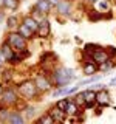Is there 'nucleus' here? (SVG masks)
Masks as SVG:
<instances>
[{
	"label": "nucleus",
	"instance_id": "33",
	"mask_svg": "<svg viewBox=\"0 0 116 124\" xmlns=\"http://www.w3.org/2000/svg\"><path fill=\"white\" fill-rule=\"evenodd\" d=\"M6 13H5V9H0V23H3L5 22V19H6Z\"/></svg>",
	"mask_w": 116,
	"mask_h": 124
},
{
	"label": "nucleus",
	"instance_id": "26",
	"mask_svg": "<svg viewBox=\"0 0 116 124\" xmlns=\"http://www.w3.org/2000/svg\"><path fill=\"white\" fill-rule=\"evenodd\" d=\"M82 110H84V108H82V107H79L73 99L68 102L67 108H65V112H67V115H68V116H76L77 113H79V112H82Z\"/></svg>",
	"mask_w": 116,
	"mask_h": 124
},
{
	"label": "nucleus",
	"instance_id": "22",
	"mask_svg": "<svg viewBox=\"0 0 116 124\" xmlns=\"http://www.w3.org/2000/svg\"><path fill=\"white\" fill-rule=\"evenodd\" d=\"M33 123H40V124H54L56 121L53 119V116L50 115V112L48 110H45V112H42L40 115H37L36 118H34V121Z\"/></svg>",
	"mask_w": 116,
	"mask_h": 124
},
{
	"label": "nucleus",
	"instance_id": "16",
	"mask_svg": "<svg viewBox=\"0 0 116 124\" xmlns=\"http://www.w3.org/2000/svg\"><path fill=\"white\" fill-rule=\"evenodd\" d=\"M26 119L23 116V112L19 110V108H11L9 118H8V123L9 124H23Z\"/></svg>",
	"mask_w": 116,
	"mask_h": 124
},
{
	"label": "nucleus",
	"instance_id": "17",
	"mask_svg": "<svg viewBox=\"0 0 116 124\" xmlns=\"http://www.w3.org/2000/svg\"><path fill=\"white\" fill-rule=\"evenodd\" d=\"M102 76H104L102 73H96V75H91V76H85L82 81L77 79L76 85H77V87H85V85H91V84H94V82H99Z\"/></svg>",
	"mask_w": 116,
	"mask_h": 124
},
{
	"label": "nucleus",
	"instance_id": "39",
	"mask_svg": "<svg viewBox=\"0 0 116 124\" xmlns=\"http://www.w3.org/2000/svg\"><path fill=\"white\" fill-rule=\"evenodd\" d=\"M59 2H60V0H50V3H51L53 6H56V5H57V3H59Z\"/></svg>",
	"mask_w": 116,
	"mask_h": 124
},
{
	"label": "nucleus",
	"instance_id": "2",
	"mask_svg": "<svg viewBox=\"0 0 116 124\" xmlns=\"http://www.w3.org/2000/svg\"><path fill=\"white\" fill-rule=\"evenodd\" d=\"M76 79H77V76H76L74 70L70 67L57 64L51 70V81H53L54 87H65V85H70Z\"/></svg>",
	"mask_w": 116,
	"mask_h": 124
},
{
	"label": "nucleus",
	"instance_id": "8",
	"mask_svg": "<svg viewBox=\"0 0 116 124\" xmlns=\"http://www.w3.org/2000/svg\"><path fill=\"white\" fill-rule=\"evenodd\" d=\"M96 104L104 108L107 107H111V95H110V90H108V87H102L98 90V95H96Z\"/></svg>",
	"mask_w": 116,
	"mask_h": 124
},
{
	"label": "nucleus",
	"instance_id": "30",
	"mask_svg": "<svg viewBox=\"0 0 116 124\" xmlns=\"http://www.w3.org/2000/svg\"><path fill=\"white\" fill-rule=\"evenodd\" d=\"M73 101H74V102H76L79 107H82V108H84V106H85V98H84L82 90H77L74 95H73Z\"/></svg>",
	"mask_w": 116,
	"mask_h": 124
},
{
	"label": "nucleus",
	"instance_id": "38",
	"mask_svg": "<svg viewBox=\"0 0 116 124\" xmlns=\"http://www.w3.org/2000/svg\"><path fill=\"white\" fill-rule=\"evenodd\" d=\"M3 90H5V84H3L2 81H0V95L3 93Z\"/></svg>",
	"mask_w": 116,
	"mask_h": 124
},
{
	"label": "nucleus",
	"instance_id": "1",
	"mask_svg": "<svg viewBox=\"0 0 116 124\" xmlns=\"http://www.w3.org/2000/svg\"><path fill=\"white\" fill-rule=\"evenodd\" d=\"M17 90H19V95H20L22 99L28 101V102H36V101H40V98L44 95H42L40 92H39L36 82H34L33 78H25V79L19 81L17 84Z\"/></svg>",
	"mask_w": 116,
	"mask_h": 124
},
{
	"label": "nucleus",
	"instance_id": "40",
	"mask_svg": "<svg viewBox=\"0 0 116 124\" xmlns=\"http://www.w3.org/2000/svg\"><path fill=\"white\" fill-rule=\"evenodd\" d=\"M0 9H5V0H0Z\"/></svg>",
	"mask_w": 116,
	"mask_h": 124
},
{
	"label": "nucleus",
	"instance_id": "35",
	"mask_svg": "<svg viewBox=\"0 0 116 124\" xmlns=\"http://www.w3.org/2000/svg\"><path fill=\"white\" fill-rule=\"evenodd\" d=\"M5 65H6V59L0 54V67H5Z\"/></svg>",
	"mask_w": 116,
	"mask_h": 124
},
{
	"label": "nucleus",
	"instance_id": "34",
	"mask_svg": "<svg viewBox=\"0 0 116 124\" xmlns=\"http://www.w3.org/2000/svg\"><path fill=\"white\" fill-rule=\"evenodd\" d=\"M108 87H116V76L108 81Z\"/></svg>",
	"mask_w": 116,
	"mask_h": 124
},
{
	"label": "nucleus",
	"instance_id": "12",
	"mask_svg": "<svg viewBox=\"0 0 116 124\" xmlns=\"http://www.w3.org/2000/svg\"><path fill=\"white\" fill-rule=\"evenodd\" d=\"M5 25L8 31H15L20 25V16L15 14V13H9L5 19Z\"/></svg>",
	"mask_w": 116,
	"mask_h": 124
},
{
	"label": "nucleus",
	"instance_id": "6",
	"mask_svg": "<svg viewBox=\"0 0 116 124\" xmlns=\"http://www.w3.org/2000/svg\"><path fill=\"white\" fill-rule=\"evenodd\" d=\"M74 3L70 0H60L56 6H54V14L59 17L60 22H67V19H71V16L74 14Z\"/></svg>",
	"mask_w": 116,
	"mask_h": 124
},
{
	"label": "nucleus",
	"instance_id": "36",
	"mask_svg": "<svg viewBox=\"0 0 116 124\" xmlns=\"http://www.w3.org/2000/svg\"><path fill=\"white\" fill-rule=\"evenodd\" d=\"M82 2H84V3H87L88 6H91V5H94V3L98 2V0H82Z\"/></svg>",
	"mask_w": 116,
	"mask_h": 124
},
{
	"label": "nucleus",
	"instance_id": "42",
	"mask_svg": "<svg viewBox=\"0 0 116 124\" xmlns=\"http://www.w3.org/2000/svg\"><path fill=\"white\" fill-rule=\"evenodd\" d=\"M70 2H73V3H74V2H76V0H70Z\"/></svg>",
	"mask_w": 116,
	"mask_h": 124
},
{
	"label": "nucleus",
	"instance_id": "15",
	"mask_svg": "<svg viewBox=\"0 0 116 124\" xmlns=\"http://www.w3.org/2000/svg\"><path fill=\"white\" fill-rule=\"evenodd\" d=\"M33 5L36 6L39 11H42V13H44L45 16H48V17L51 16L53 9H54V6L51 5V3H50V0H36Z\"/></svg>",
	"mask_w": 116,
	"mask_h": 124
},
{
	"label": "nucleus",
	"instance_id": "13",
	"mask_svg": "<svg viewBox=\"0 0 116 124\" xmlns=\"http://www.w3.org/2000/svg\"><path fill=\"white\" fill-rule=\"evenodd\" d=\"M22 112H23L25 119H26V121H31V123L34 121V118H36L37 113H39V112H37V106L34 102H26V106L23 107Z\"/></svg>",
	"mask_w": 116,
	"mask_h": 124
},
{
	"label": "nucleus",
	"instance_id": "19",
	"mask_svg": "<svg viewBox=\"0 0 116 124\" xmlns=\"http://www.w3.org/2000/svg\"><path fill=\"white\" fill-rule=\"evenodd\" d=\"M94 9L101 13H107V11H113V0H98L94 5H91Z\"/></svg>",
	"mask_w": 116,
	"mask_h": 124
},
{
	"label": "nucleus",
	"instance_id": "20",
	"mask_svg": "<svg viewBox=\"0 0 116 124\" xmlns=\"http://www.w3.org/2000/svg\"><path fill=\"white\" fill-rule=\"evenodd\" d=\"M85 16H87V19L90 22H101V20H104V13H101V11L98 9H94L93 6H90L87 9V13H85Z\"/></svg>",
	"mask_w": 116,
	"mask_h": 124
},
{
	"label": "nucleus",
	"instance_id": "18",
	"mask_svg": "<svg viewBox=\"0 0 116 124\" xmlns=\"http://www.w3.org/2000/svg\"><path fill=\"white\" fill-rule=\"evenodd\" d=\"M14 53H15V51H14V48H13V46H11L9 44H8L5 39H3V40L0 42V54H2V56L6 59V62L9 61L11 57H13V54H14Z\"/></svg>",
	"mask_w": 116,
	"mask_h": 124
},
{
	"label": "nucleus",
	"instance_id": "9",
	"mask_svg": "<svg viewBox=\"0 0 116 124\" xmlns=\"http://www.w3.org/2000/svg\"><path fill=\"white\" fill-rule=\"evenodd\" d=\"M36 36H37V39H50L51 37V22H50V17H45L44 20L39 22Z\"/></svg>",
	"mask_w": 116,
	"mask_h": 124
},
{
	"label": "nucleus",
	"instance_id": "7",
	"mask_svg": "<svg viewBox=\"0 0 116 124\" xmlns=\"http://www.w3.org/2000/svg\"><path fill=\"white\" fill-rule=\"evenodd\" d=\"M57 62H59V57H57V54L54 51H51V50H45V51H42L40 57H39V65L44 67V68L53 70L57 65Z\"/></svg>",
	"mask_w": 116,
	"mask_h": 124
},
{
	"label": "nucleus",
	"instance_id": "27",
	"mask_svg": "<svg viewBox=\"0 0 116 124\" xmlns=\"http://www.w3.org/2000/svg\"><path fill=\"white\" fill-rule=\"evenodd\" d=\"M20 0H5V11L9 13H15V11L20 8Z\"/></svg>",
	"mask_w": 116,
	"mask_h": 124
},
{
	"label": "nucleus",
	"instance_id": "23",
	"mask_svg": "<svg viewBox=\"0 0 116 124\" xmlns=\"http://www.w3.org/2000/svg\"><path fill=\"white\" fill-rule=\"evenodd\" d=\"M116 67V59H111V57H108L105 62H102V64H99V73H102V75H105V73L111 71Z\"/></svg>",
	"mask_w": 116,
	"mask_h": 124
},
{
	"label": "nucleus",
	"instance_id": "28",
	"mask_svg": "<svg viewBox=\"0 0 116 124\" xmlns=\"http://www.w3.org/2000/svg\"><path fill=\"white\" fill-rule=\"evenodd\" d=\"M9 113H11V107L0 104V123H8Z\"/></svg>",
	"mask_w": 116,
	"mask_h": 124
},
{
	"label": "nucleus",
	"instance_id": "43",
	"mask_svg": "<svg viewBox=\"0 0 116 124\" xmlns=\"http://www.w3.org/2000/svg\"><path fill=\"white\" fill-rule=\"evenodd\" d=\"M2 68H3V67H0V73H2Z\"/></svg>",
	"mask_w": 116,
	"mask_h": 124
},
{
	"label": "nucleus",
	"instance_id": "11",
	"mask_svg": "<svg viewBox=\"0 0 116 124\" xmlns=\"http://www.w3.org/2000/svg\"><path fill=\"white\" fill-rule=\"evenodd\" d=\"M48 112H50V115L53 116V119H54L56 123H67L68 115H67V112H65V110H62V108L56 107V106L53 104V106L48 108Z\"/></svg>",
	"mask_w": 116,
	"mask_h": 124
},
{
	"label": "nucleus",
	"instance_id": "32",
	"mask_svg": "<svg viewBox=\"0 0 116 124\" xmlns=\"http://www.w3.org/2000/svg\"><path fill=\"white\" fill-rule=\"evenodd\" d=\"M93 110H94V115H96V116H101V115H102V112L105 110V108H104V107H101V106H98V104H96V107L93 108Z\"/></svg>",
	"mask_w": 116,
	"mask_h": 124
},
{
	"label": "nucleus",
	"instance_id": "4",
	"mask_svg": "<svg viewBox=\"0 0 116 124\" xmlns=\"http://www.w3.org/2000/svg\"><path fill=\"white\" fill-rule=\"evenodd\" d=\"M5 40L14 48V51H22L25 48H29V40H26L17 30L15 31H6Z\"/></svg>",
	"mask_w": 116,
	"mask_h": 124
},
{
	"label": "nucleus",
	"instance_id": "37",
	"mask_svg": "<svg viewBox=\"0 0 116 124\" xmlns=\"http://www.w3.org/2000/svg\"><path fill=\"white\" fill-rule=\"evenodd\" d=\"M74 42H76L77 45H80V44H82V39H80L79 36H74Z\"/></svg>",
	"mask_w": 116,
	"mask_h": 124
},
{
	"label": "nucleus",
	"instance_id": "24",
	"mask_svg": "<svg viewBox=\"0 0 116 124\" xmlns=\"http://www.w3.org/2000/svg\"><path fill=\"white\" fill-rule=\"evenodd\" d=\"M93 61L96 62V64H102V62H105L107 59H108V53H107V50H105V46H104L102 50H98L96 53H93Z\"/></svg>",
	"mask_w": 116,
	"mask_h": 124
},
{
	"label": "nucleus",
	"instance_id": "31",
	"mask_svg": "<svg viewBox=\"0 0 116 124\" xmlns=\"http://www.w3.org/2000/svg\"><path fill=\"white\" fill-rule=\"evenodd\" d=\"M105 50H107V53H108V57L116 59V46H115V45H107Z\"/></svg>",
	"mask_w": 116,
	"mask_h": 124
},
{
	"label": "nucleus",
	"instance_id": "41",
	"mask_svg": "<svg viewBox=\"0 0 116 124\" xmlns=\"http://www.w3.org/2000/svg\"><path fill=\"white\" fill-rule=\"evenodd\" d=\"M60 44H64V45H65V44H68V39H62Z\"/></svg>",
	"mask_w": 116,
	"mask_h": 124
},
{
	"label": "nucleus",
	"instance_id": "14",
	"mask_svg": "<svg viewBox=\"0 0 116 124\" xmlns=\"http://www.w3.org/2000/svg\"><path fill=\"white\" fill-rule=\"evenodd\" d=\"M20 22L26 26V28H29L34 34H36L37 26H39V22H37L31 14H22V16H20Z\"/></svg>",
	"mask_w": 116,
	"mask_h": 124
},
{
	"label": "nucleus",
	"instance_id": "10",
	"mask_svg": "<svg viewBox=\"0 0 116 124\" xmlns=\"http://www.w3.org/2000/svg\"><path fill=\"white\" fill-rule=\"evenodd\" d=\"M14 75H15V68L14 67H9V65H5V67L2 68V73H0V81H2L5 85L15 84Z\"/></svg>",
	"mask_w": 116,
	"mask_h": 124
},
{
	"label": "nucleus",
	"instance_id": "25",
	"mask_svg": "<svg viewBox=\"0 0 116 124\" xmlns=\"http://www.w3.org/2000/svg\"><path fill=\"white\" fill-rule=\"evenodd\" d=\"M84 93V98H85V102H96V95H98V90L93 87H88L82 90Z\"/></svg>",
	"mask_w": 116,
	"mask_h": 124
},
{
	"label": "nucleus",
	"instance_id": "21",
	"mask_svg": "<svg viewBox=\"0 0 116 124\" xmlns=\"http://www.w3.org/2000/svg\"><path fill=\"white\" fill-rule=\"evenodd\" d=\"M104 46L101 44H96V42H85L84 46H82V51L88 56H93V53H96L98 50H102Z\"/></svg>",
	"mask_w": 116,
	"mask_h": 124
},
{
	"label": "nucleus",
	"instance_id": "3",
	"mask_svg": "<svg viewBox=\"0 0 116 124\" xmlns=\"http://www.w3.org/2000/svg\"><path fill=\"white\" fill-rule=\"evenodd\" d=\"M20 99L22 98H20V95H19L17 85H15V84H8V85H5V90H3V93L0 95V104L14 108Z\"/></svg>",
	"mask_w": 116,
	"mask_h": 124
},
{
	"label": "nucleus",
	"instance_id": "29",
	"mask_svg": "<svg viewBox=\"0 0 116 124\" xmlns=\"http://www.w3.org/2000/svg\"><path fill=\"white\" fill-rule=\"evenodd\" d=\"M29 14H31V16H33V17H34V19H36V20H37V22H40V20H44V19H45V17H48V16H45L44 13H42V11H39V9H37V8H36V6H34V5H31V6H29Z\"/></svg>",
	"mask_w": 116,
	"mask_h": 124
},
{
	"label": "nucleus",
	"instance_id": "5",
	"mask_svg": "<svg viewBox=\"0 0 116 124\" xmlns=\"http://www.w3.org/2000/svg\"><path fill=\"white\" fill-rule=\"evenodd\" d=\"M33 79H34V82H36L39 92H40L42 95H48V93H51V90L54 88L51 76L46 75V73H44V71H40V70L33 75Z\"/></svg>",
	"mask_w": 116,
	"mask_h": 124
},
{
	"label": "nucleus",
	"instance_id": "44",
	"mask_svg": "<svg viewBox=\"0 0 116 124\" xmlns=\"http://www.w3.org/2000/svg\"><path fill=\"white\" fill-rule=\"evenodd\" d=\"M20 2H25V0H20Z\"/></svg>",
	"mask_w": 116,
	"mask_h": 124
}]
</instances>
